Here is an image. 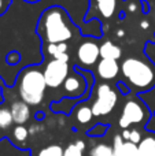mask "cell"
Returning a JSON list of instances; mask_svg holds the SVG:
<instances>
[{"label": "cell", "instance_id": "6da1fadb", "mask_svg": "<svg viewBox=\"0 0 155 156\" xmlns=\"http://www.w3.org/2000/svg\"><path fill=\"white\" fill-rule=\"evenodd\" d=\"M40 32L47 44L67 43L73 37V26L65 10L60 7H49L40 18Z\"/></svg>", "mask_w": 155, "mask_h": 156}, {"label": "cell", "instance_id": "7a4b0ae2", "mask_svg": "<svg viewBox=\"0 0 155 156\" xmlns=\"http://www.w3.org/2000/svg\"><path fill=\"white\" fill-rule=\"evenodd\" d=\"M125 81L140 92H146L155 85V66L139 58H128L121 65Z\"/></svg>", "mask_w": 155, "mask_h": 156}, {"label": "cell", "instance_id": "3957f363", "mask_svg": "<svg viewBox=\"0 0 155 156\" xmlns=\"http://www.w3.org/2000/svg\"><path fill=\"white\" fill-rule=\"evenodd\" d=\"M45 78L44 73L37 67H27L21 71L18 77L19 97L29 105H38L45 93Z\"/></svg>", "mask_w": 155, "mask_h": 156}, {"label": "cell", "instance_id": "277c9868", "mask_svg": "<svg viewBox=\"0 0 155 156\" xmlns=\"http://www.w3.org/2000/svg\"><path fill=\"white\" fill-rule=\"evenodd\" d=\"M118 94L107 83H100L96 89V99L92 104V112L95 116L109 115L117 105Z\"/></svg>", "mask_w": 155, "mask_h": 156}, {"label": "cell", "instance_id": "5b68a950", "mask_svg": "<svg viewBox=\"0 0 155 156\" xmlns=\"http://www.w3.org/2000/svg\"><path fill=\"white\" fill-rule=\"evenodd\" d=\"M147 119V108L137 99H131L125 103L122 108V115L120 116V126L122 129H129V126L143 123Z\"/></svg>", "mask_w": 155, "mask_h": 156}, {"label": "cell", "instance_id": "8992f818", "mask_svg": "<svg viewBox=\"0 0 155 156\" xmlns=\"http://www.w3.org/2000/svg\"><path fill=\"white\" fill-rule=\"evenodd\" d=\"M44 78L48 88L56 89L63 85L65 80L69 77V62L59 59H51L44 69Z\"/></svg>", "mask_w": 155, "mask_h": 156}, {"label": "cell", "instance_id": "52a82bcc", "mask_svg": "<svg viewBox=\"0 0 155 156\" xmlns=\"http://www.w3.org/2000/svg\"><path fill=\"white\" fill-rule=\"evenodd\" d=\"M99 56H100V47L95 41H84V43L80 44L78 49H77L78 63L84 67L93 66L99 60Z\"/></svg>", "mask_w": 155, "mask_h": 156}, {"label": "cell", "instance_id": "ba28073f", "mask_svg": "<svg viewBox=\"0 0 155 156\" xmlns=\"http://www.w3.org/2000/svg\"><path fill=\"white\" fill-rule=\"evenodd\" d=\"M63 90L67 97H80L87 90V80L84 76L77 73V69L73 74H69V77L63 82Z\"/></svg>", "mask_w": 155, "mask_h": 156}, {"label": "cell", "instance_id": "9c48e42d", "mask_svg": "<svg viewBox=\"0 0 155 156\" xmlns=\"http://www.w3.org/2000/svg\"><path fill=\"white\" fill-rule=\"evenodd\" d=\"M137 144L125 141L121 134H117L113 141V156H137Z\"/></svg>", "mask_w": 155, "mask_h": 156}, {"label": "cell", "instance_id": "30bf717a", "mask_svg": "<svg viewBox=\"0 0 155 156\" xmlns=\"http://www.w3.org/2000/svg\"><path fill=\"white\" fill-rule=\"evenodd\" d=\"M120 65H118V60L115 59H100V62L98 63V67H96V71H98L99 77L102 80H114L115 77L120 73Z\"/></svg>", "mask_w": 155, "mask_h": 156}, {"label": "cell", "instance_id": "8fae6325", "mask_svg": "<svg viewBox=\"0 0 155 156\" xmlns=\"http://www.w3.org/2000/svg\"><path fill=\"white\" fill-rule=\"evenodd\" d=\"M11 115H13L14 123L16 125H25L30 119V105L27 103H25L23 100H16L11 104L10 107Z\"/></svg>", "mask_w": 155, "mask_h": 156}, {"label": "cell", "instance_id": "7c38bea8", "mask_svg": "<svg viewBox=\"0 0 155 156\" xmlns=\"http://www.w3.org/2000/svg\"><path fill=\"white\" fill-rule=\"evenodd\" d=\"M118 0H91V7L103 18H113L117 11Z\"/></svg>", "mask_w": 155, "mask_h": 156}, {"label": "cell", "instance_id": "4fadbf2b", "mask_svg": "<svg viewBox=\"0 0 155 156\" xmlns=\"http://www.w3.org/2000/svg\"><path fill=\"white\" fill-rule=\"evenodd\" d=\"M47 54L52 59H59L69 62L70 56L67 52V44L66 43H56V44H47Z\"/></svg>", "mask_w": 155, "mask_h": 156}, {"label": "cell", "instance_id": "5bb4252c", "mask_svg": "<svg viewBox=\"0 0 155 156\" xmlns=\"http://www.w3.org/2000/svg\"><path fill=\"white\" fill-rule=\"evenodd\" d=\"M122 55L121 48L113 41H104L100 45V58L102 59H115L118 60Z\"/></svg>", "mask_w": 155, "mask_h": 156}, {"label": "cell", "instance_id": "9a60e30c", "mask_svg": "<svg viewBox=\"0 0 155 156\" xmlns=\"http://www.w3.org/2000/svg\"><path fill=\"white\" fill-rule=\"evenodd\" d=\"M137 147V156H155V134L144 137Z\"/></svg>", "mask_w": 155, "mask_h": 156}, {"label": "cell", "instance_id": "2e32d148", "mask_svg": "<svg viewBox=\"0 0 155 156\" xmlns=\"http://www.w3.org/2000/svg\"><path fill=\"white\" fill-rule=\"evenodd\" d=\"M76 116H77V121H78L80 123L85 125V123H88V122L92 121V118L95 115H93V112H92V107H88V105H80L76 111Z\"/></svg>", "mask_w": 155, "mask_h": 156}, {"label": "cell", "instance_id": "e0dca14e", "mask_svg": "<svg viewBox=\"0 0 155 156\" xmlns=\"http://www.w3.org/2000/svg\"><path fill=\"white\" fill-rule=\"evenodd\" d=\"M29 129L23 125H16L13 129V138L16 144H23L29 137Z\"/></svg>", "mask_w": 155, "mask_h": 156}, {"label": "cell", "instance_id": "ac0fdd59", "mask_svg": "<svg viewBox=\"0 0 155 156\" xmlns=\"http://www.w3.org/2000/svg\"><path fill=\"white\" fill-rule=\"evenodd\" d=\"M14 123L13 115H11L10 108L0 107V130H7Z\"/></svg>", "mask_w": 155, "mask_h": 156}, {"label": "cell", "instance_id": "d6986e66", "mask_svg": "<svg viewBox=\"0 0 155 156\" xmlns=\"http://www.w3.org/2000/svg\"><path fill=\"white\" fill-rule=\"evenodd\" d=\"M63 151L65 149L59 145V144H51L38 151L37 156H63Z\"/></svg>", "mask_w": 155, "mask_h": 156}, {"label": "cell", "instance_id": "ffe728a7", "mask_svg": "<svg viewBox=\"0 0 155 156\" xmlns=\"http://www.w3.org/2000/svg\"><path fill=\"white\" fill-rule=\"evenodd\" d=\"M121 136H122V138L125 141H131V143L137 144V145H139L140 141L143 140L142 133H140L137 129H124V132Z\"/></svg>", "mask_w": 155, "mask_h": 156}, {"label": "cell", "instance_id": "44dd1931", "mask_svg": "<svg viewBox=\"0 0 155 156\" xmlns=\"http://www.w3.org/2000/svg\"><path fill=\"white\" fill-rule=\"evenodd\" d=\"M89 156H113V147L107 144H96L91 149Z\"/></svg>", "mask_w": 155, "mask_h": 156}, {"label": "cell", "instance_id": "7402d4cb", "mask_svg": "<svg viewBox=\"0 0 155 156\" xmlns=\"http://www.w3.org/2000/svg\"><path fill=\"white\" fill-rule=\"evenodd\" d=\"M84 149H81L78 145H76L74 143L69 144L63 151V156H84Z\"/></svg>", "mask_w": 155, "mask_h": 156}, {"label": "cell", "instance_id": "603a6c76", "mask_svg": "<svg viewBox=\"0 0 155 156\" xmlns=\"http://www.w3.org/2000/svg\"><path fill=\"white\" fill-rule=\"evenodd\" d=\"M106 132V126L104 125H96L92 130H89V133L87 134H92V136H99V134H103Z\"/></svg>", "mask_w": 155, "mask_h": 156}, {"label": "cell", "instance_id": "cb8c5ba5", "mask_svg": "<svg viewBox=\"0 0 155 156\" xmlns=\"http://www.w3.org/2000/svg\"><path fill=\"white\" fill-rule=\"evenodd\" d=\"M18 60H19V54L18 52H11V54H8L7 62L10 63V65H15Z\"/></svg>", "mask_w": 155, "mask_h": 156}, {"label": "cell", "instance_id": "d4e9b609", "mask_svg": "<svg viewBox=\"0 0 155 156\" xmlns=\"http://www.w3.org/2000/svg\"><path fill=\"white\" fill-rule=\"evenodd\" d=\"M10 0H0V15H3L7 11V8L10 7Z\"/></svg>", "mask_w": 155, "mask_h": 156}, {"label": "cell", "instance_id": "484cf974", "mask_svg": "<svg viewBox=\"0 0 155 156\" xmlns=\"http://www.w3.org/2000/svg\"><path fill=\"white\" fill-rule=\"evenodd\" d=\"M41 129H43V126H40V125H37V123H33L32 126L29 127V133L30 134H37V133L41 132Z\"/></svg>", "mask_w": 155, "mask_h": 156}, {"label": "cell", "instance_id": "4316f807", "mask_svg": "<svg viewBox=\"0 0 155 156\" xmlns=\"http://www.w3.org/2000/svg\"><path fill=\"white\" fill-rule=\"evenodd\" d=\"M128 10H129V11H132V12H135V11L137 10L136 2H133V0H129V3H128Z\"/></svg>", "mask_w": 155, "mask_h": 156}, {"label": "cell", "instance_id": "83f0119b", "mask_svg": "<svg viewBox=\"0 0 155 156\" xmlns=\"http://www.w3.org/2000/svg\"><path fill=\"white\" fill-rule=\"evenodd\" d=\"M140 27H142V29H148V27H150L148 21H142L140 22Z\"/></svg>", "mask_w": 155, "mask_h": 156}, {"label": "cell", "instance_id": "f1b7e54d", "mask_svg": "<svg viewBox=\"0 0 155 156\" xmlns=\"http://www.w3.org/2000/svg\"><path fill=\"white\" fill-rule=\"evenodd\" d=\"M124 36H125V32H124L122 29H120V30H117V37H124Z\"/></svg>", "mask_w": 155, "mask_h": 156}, {"label": "cell", "instance_id": "f546056e", "mask_svg": "<svg viewBox=\"0 0 155 156\" xmlns=\"http://www.w3.org/2000/svg\"><path fill=\"white\" fill-rule=\"evenodd\" d=\"M25 2H27V3H37V2H40V0H25Z\"/></svg>", "mask_w": 155, "mask_h": 156}]
</instances>
